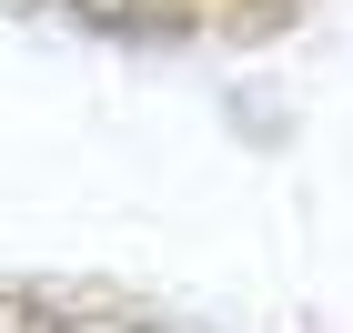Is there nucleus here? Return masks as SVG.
Masks as SVG:
<instances>
[{
	"label": "nucleus",
	"mask_w": 353,
	"mask_h": 333,
	"mask_svg": "<svg viewBox=\"0 0 353 333\" xmlns=\"http://www.w3.org/2000/svg\"><path fill=\"white\" fill-rule=\"evenodd\" d=\"M121 10H162V21H222V10H263V0H121Z\"/></svg>",
	"instance_id": "nucleus-1"
}]
</instances>
